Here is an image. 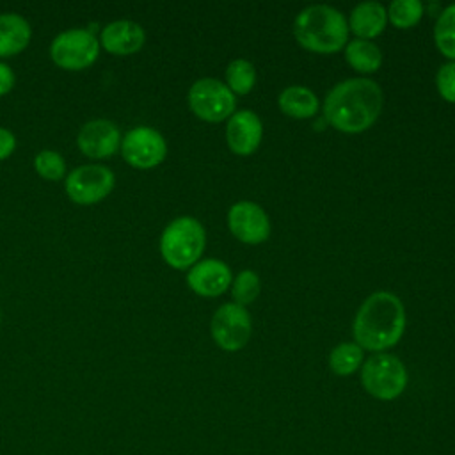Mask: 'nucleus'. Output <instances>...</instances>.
I'll return each instance as SVG.
<instances>
[{"label":"nucleus","instance_id":"23","mask_svg":"<svg viewBox=\"0 0 455 455\" xmlns=\"http://www.w3.org/2000/svg\"><path fill=\"white\" fill-rule=\"evenodd\" d=\"M261 281L259 275L254 270H240L236 277L231 281V295L236 304L247 306L254 302V299L259 295Z\"/></svg>","mask_w":455,"mask_h":455},{"label":"nucleus","instance_id":"3","mask_svg":"<svg viewBox=\"0 0 455 455\" xmlns=\"http://www.w3.org/2000/svg\"><path fill=\"white\" fill-rule=\"evenodd\" d=\"M293 36L300 46L311 52L331 53L347 44L348 21L341 11L331 5H307L295 16Z\"/></svg>","mask_w":455,"mask_h":455},{"label":"nucleus","instance_id":"20","mask_svg":"<svg viewBox=\"0 0 455 455\" xmlns=\"http://www.w3.org/2000/svg\"><path fill=\"white\" fill-rule=\"evenodd\" d=\"M363 364V348L354 341L336 345L329 354V366L336 375H350Z\"/></svg>","mask_w":455,"mask_h":455},{"label":"nucleus","instance_id":"25","mask_svg":"<svg viewBox=\"0 0 455 455\" xmlns=\"http://www.w3.org/2000/svg\"><path fill=\"white\" fill-rule=\"evenodd\" d=\"M34 167L39 176L46 180H60L66 172V162L60 153L52 151V149H43L36 155L34 158Z\"/></svg>","mask_w":455,"mask_h":455},{"label":"nucleus","instance_id":"6","mask_svg":"<svg viewBox=\"0 0 455 455\" xmlns=\"http://www.w3.org/2000/svg\"><path fill=\"white\" fill-rule=\"evenodd\" d=\"M100 53V41L87 28H69L60 32L50 46L52 60L64 69H84L91 66Z\"/></svg>","mask_w":455,"mask_h":455},{"label":"nucleus","instance_id":"13","mask_svg":"<svg viewBox=\"0 0 455 455\" xmlns=\"http://www.w3.org/2000/svg\"><path fill=\"white\" fill-rule=\"evenodd\" d=\"M233 281L231 268L215 258H206L194 263L187 274L190 290L203 297H215L228 290Z\"/></svg>","mask_w":455,"mask_h":455},{"label":"nucleus","instance_id":"8","mask_svg":"<svg viewBox=\"0 0 455 455\" xmlns=\"http://www.w3.org/2000/svg\"><path fill=\"white\" fill-rule=\"evenodd\" d=\"M116 185L114 172L98 164L78 165L73 169L64 183L66 194L78 204H94L105 199Z\"/></svg>","mask_w":455,"mask_h":455},{"label":"nucleus","instance_id":"21","mask_svg":"<svg viewBox=\"0 0 455 455\" xmlns=\"http://www.w3.org/2000/svg\"><path fill=\"white\" fill-rule=\"evenodd\" d=\"M434 39L437 48L455 60V4L439 12L434 27Z\"/></svg>","mask_w":455,"mask_h":455},{"label":"nucleus","instance_id":"29","mask_svg":"<svg viewBox=\"0 0 455 455\" xmlns=\"http://www.w3.org/2000/svg\"><path fill=\"white\" fill-rule=\"evenodd\" d=\"M0 322H2V315H0Z\"/></svg>","mask_w":455,"mask_h":455},{"label":"nucleus","instance_id":"22","mask_svg":"<svg viewBox=\"0 0 455 455\" xmlns=\"http://www.w3.org/2000/svg\"><path fill=\"white\" fill-rule=\"evenodd\" d=\"M228 87L236 94H247L256 82V69L245 59H233L226 68Z\"/></svg>","mask_w":455,"mask_h":455},{"label":"nucleus","instance_id":"10","mask_svg":"<svg viewBox=\"0 0 455 455\" xmlns=\"http://www.w3.org/2000/svg\"><path fill=\"white\" fill-rule=\"evenodd\" d=\"M123 158L137 169H151L167 155L164 135L151 126H135L121 140Z\"/></svg>","mask_w":455,"mask_h":455},{"label":"nucleus","instance_id":"17","mask_svg":"<svg viewBox=\"0 0 455 455\" xmlns=\"http://www.w3.org/2000/svg\"><path fill=\"white\" fill-rule=\"evenodd\" d=\"M32 37L28 21L16 12L0 14V57H11L27 48Z\"/></svg>","mask_w":455,"mask_h":455},{"label":"nucleus","instance_id":"5","mask_svg":"<svg viewBox=\"0 0 455 455\" xmlns=\"http://www.w3.org/2000/svg\"><path fill=\"white\" fill-rule=\"evenodd\" d=\"M405 364L393 354L377 352L363 363L361 384L377 400H395L407 387Z\"/></svg>","mask_w":455,"mask_h":455},{"label":"nucleus","instance_id":"15","mask_svg":"<svg viewBox=\"0 0 455 455\" xmlns=\"http://www.w3.org/2000/svg\"><path fill=\"white\" fill-rule=\"evenodd\" d=\"M146 41L144 28L132 20H117L103 27L101 46L116 55L135 53Z\"/></svg>","mask_w":455,"mask_h":455},{"label":"nucleus","instance_id":"2","mask_svg":"<svg viewBox=\"0 0 455 455\" xmlns=\"http://www.w3.org/2000/svg\"><path fill=\"white\" fill-rule=\"evenodd\" d=\"M403 329L405 309L391 291H375L366 297L354 318V338L363 350L382 352L396 345Z\"/></svg>","mask_w":455,"mask_h":455},{"label":"nucleus","instance_id":"19","mask_svg":"<svg viewBox=\"0 0 455 455\" xmlns=\"http://www.w3.org/2000/svg\"><path fill=\"white\" fill-rule=\"evenodd\" d=\"M345 59L354 69L361 73H373L382 64V52L370 39L355 37L345 44Z\"/></svg>","mask_w":455,"mask_h":455},{"label":"nucleus","instance_id":"24","mask_svg":"<svg viewBox=\"0 0 455 455\" xmlns=\"http://www.w3.org/2000/svg\"><path fill=\"white\" fill-rule=\"evenodd\" d=\"M387 18L400 28L412 27L423 16V4L419 0H395L386 9Z\"/></svg>","mask_w":455,"mask_h":455},{"label":"nucleus","instance_id":"26","mask_svg":"<svg viewBox=\"0 0 455 455\" xmlns=\"http://www.w3.org/2000/svg\"><path fill=\"white\" fill-rule=\"evenodd\" d=\"M435 85L444 100L455 103V60H448L439 68L435 75Z\"/></svg>","mask_w":455,"mask_h":455},{"label":"nucleus","instance_id":"7","mask_svg":"<svg viewBox=\"0 0 455 455\" xmlns=\"http://www.w3.org/2000/svg\"><path fill=\"white\" fill-rule=\"evenodd\" d=\"M190 110L204 121H222L235 112V92L217 78H199L188 89Z\"/></svg>","mask_w":455,"mask_h":455},{"label":"nucleus","instance_id":"28","mask_svg":"<svg viewBox=\"0 0 455 455\" xmlns=\"http://www.w3.org/2000/svg\"><path fill=\"white\" fill-rule=\"evenodd\" d=\"M14 87V73L9 64L0 62V96L7 94Z\"/></svg>","mask_w":455,"mask_h":455},{"label":"nucleus","instance_id":"11","mask_svg":"<svg viewBox=\"0 0 455 455\" xmlns=\"http://www.w3.org/2000/svg\"><path fill=\"white\" fill-rule=\"evenodd\" d=\"M228 226L231 233L245 243H261L270 235L267 212L252 201L235 203L228 212Z\"/></svg>","mask_w":455,"mask_h":455},{"label":"nucleus","instance_id":"9","mask_svg":"<svg viewBox=\"0 0 455 455\" xmlns=\"http://www.w3.org/2000/svg\"><path fill=\"white\" fill-rule=\"evenodd\" d=\"M210 331L213 341L220 348L233 352L247 345L252 332V322L243 306L226 302L213 313Z\"/></svg>","mask_w":455,"mask_h":455},{"label":"nucleus","instance_id":"27","mask_svg":"<svg viewBox=\"0 0 455 455\" xmlns=\"http://www.w3.org/2000/svg\"><path fill=\"white\" fill-rule=\"evenodd\" d=\"M14 148H16L14 133L11 130L0 126V160H5L7 156H11Z\"/></svg>","mask_w":455,"mask_h":455},{"label":"nucleus","instance_id":"14","mask_svg":"<svg viewBox=\"0 0 455 455\" xmlns=\"http://www.w3.org/2000/svg\"><path fill=\"white\" fill-rule=\"evenodd\" d=\"M263 135V124L252 110H238L229 116L226 139L231 151L236 155H251L258 149Z\"/></svg>","mask_w":455,"mask_h":455},{"label":"nucleus","instance_id":"18","mask_svg":"<svg viewBox=\"0 0 455 455\" xmlns=\"http://www.w3.org/2000/svg\"><path fill=\"white\" fill-rule=\"evenodd\" d=\"M277 103L286 116L297 119L313 117L318 112L316 94L304 85H290L283 89Z\"/></svg>","mask_w":455,"mask_h":455},{"label":"nucleus","instance_id":"4","mask_svg":"<svg viewBox=\"0 0 455 455\" xmlns=\"http://www.w3.org/2000/svg\"><path fill=\"white\" fill-rule=\"evenodd\" d=\"M206 233L203 224L188 215L171 220L160 236V252L174 268L192 267L204 251Z\"/></svg>","mask_w":455,"mask_h":455},{"label":"nucleus","instance_id":"1","mask_svg":"<svg viewBox=\"0 0 455 455\" xmlns=\"http://www.w3.org/2000/svg\"><path fill=\"white\" fill-rule=\"evenodd\" d=\"M382 89L371 78H347L325 96L323 117L339 132L357 133L370 128L382 108Z\"/></svg>","mask_w":455,"mask_h":455},{"label":"nucleus","instance_id":"16","mask_svg":"<svg viewBox=\"0 0 455 455\" xmlns=\"http://www.w3.org/2000/svg\"><path fill=\"white\" fill-rule=\"evenodd\" d=\"M387 21L386 7L380 2H361L357 4L348 18V27L361 39H370L379 36Z\"/></svg>","mask_w":455,"mask_h":455},{"label":"nucleus","instance_id":"12","mask_svg":"<svg viewBox=\"0 0 455 455\" xmlns=\"http://www.w3.org/2000/svg\"><path fill=\"white\" fill-rule=\"evenodd\" d=\"M78 148L89 158H108L121 144L119 128L108 119L87 121L78 132Z\"/></svg>","mask_w":455,"mask_h":455}]
</instances>
